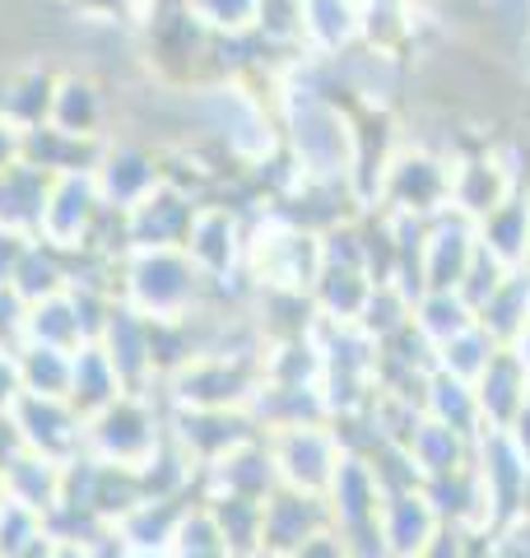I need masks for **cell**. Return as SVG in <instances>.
Wrapping results in <instances>:
<instances>
[{"instance_id":"obj_1","label":"cell","mask_w":530,"mask_h":558,"mask_svg":"<svg viewBox=\"0 0 530 558\" xmlns=\"http://www.w3.org/2000/svg\"><path fill=\"white\" fill-rule=\"evenodd\" d=\"M20 159H24V131L10 117H0V172L14 168Z\"/></svg>"}]
</instances>
